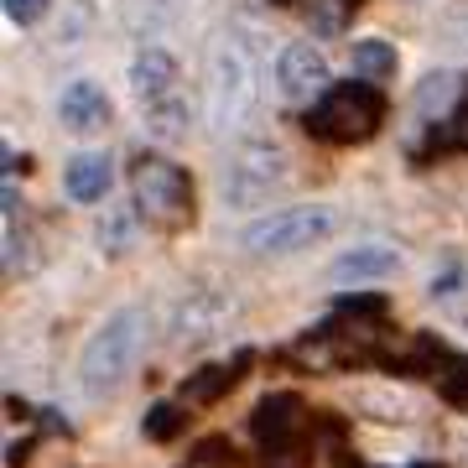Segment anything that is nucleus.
I'll list each match as a JSON object with an SVG mask.
<instances>
[{
    "label": "nucleus",
    "mask_w": 468,
    "mask_h": 468,
    "mask_svg": "<svg viewBox=\"0 0 468 468\" xmlns=\"http://www.w3.org/2000/svg\"><path fill=\"white\" fill-rule=\"evenodd\" d=\"M146 334H151L146 307H120V313H110V318L89 334L84 359H79V380H84V390L94 401H110L120 385L131 380L135 359L146 349Z\"/></svg>",
    "instance_id": "obj_1"
},
{
    "label": "nucleus",
    "mask_w": 468,
    "mask_h": 468,
    "mask_svg": "<svg viewBox=\"0 0 468 468\" xmlns=\"http://www.w3.org/2000/svg\"><path fill=\"white\" fill-rule=\"evenodd\" d=\"M302 125L323 146H365L369 135H380V125H385V94H380V84H369V79L354 73L344 84H328V94L318 104H307Z\"/></svg>",
    "instance_id": "obj_2"
},
{
    "label": "nucleus",
    "mask_w": 468,
    "mask_h": 468,
    "mask_svg": "<svg viewBox=\"0 0 468 468\" xmlns=\"http://www.w3.org/2000/svg\"><path fill=\"white\" fill-rule=\"evenodd\" d=\"M261 37H224L208 63V104L224 131H239L250 115H261Z\"/></svg>",
    "instance_id": "obj_3"
},
{
    "label": "nucleus",
    "mask_w": 468,
    "mask_h": 468,
    "mask_svg": "<svg viewBox=\"0 0 468 468\" xmlns=\"http://www.w3.org/2000/svg\"><path fill=\"white\" fill-rule=\"evenodd\" d=\"M131 198L151 229H167V234L187 229L193 208H198L193 172L177 167L172 156H156V151H135L131 156Z\"/></svg>",
    "instance_id": "obj_4"
},
{
    "label": "nucleus",
    "mask_w": 468,
    "mask_h": 468,
    "mask_svg": "<svg viewBox=\"0 0 468 468\" xmlns=\"http://www.w3.org/2000/svg\"><path fill=\"white\" fill-rule=\"evenodd\" d=\"M338 234V208L328 203H297V208H282V214H266L245 224V250L255 255H297V250H318L323 239Z\"/></svg>",
    "instance_id": "obj_5"
},
{
    "label": "nucleus",
    "mask_w": 468,
    "mask_h": 468,
    "mask_svg": "<svg viewBox=\"0 0 468 468\" xmlns=\"http://www.w3.org/2000/svg\"><path fill=\"white\" fill-rule=\"evenodd\" d=\"M286 183V151L271 141H245L224 167V203L234 208H261Z\"/></svg>",
    "instance_id": "obj_6"
},
{
    "label": "nucleus",
    "mask_w": 468,
    "mask_h": 468,
    "mask_svg": "<svg viewBox=\"0 0 468 468\" xmlns=\"http://www.w3.org/2000/svg\"><path fill=\"white\" fill-rule=\"evenodd\" d=\"M328 63H323V52L313 42H292V48L276 52V89H282V100L292 104H318L328 94Z\"/></svg>",
    "instance_id": "obj_7"
},
{
    "label": "nucleus",
    "mask_w": 468,
    "mask_h": 468,
    "mask_svg": "<svg viewBox=\"0 0 468 468\" xmlns=\"http://www.w3.org/2000/svg\"><path fill=\"white\" fill-rule=\"evenodd\" d=\"M255 448L271 452V458H282L292 452L307 437V417H302V401L297 396H286V390H271L266 401L255 406Z\"/></svg>",
    "instance_id": "obj_8"
},
{
    "label": "nucleus",
    "mask_w": 468,
    "mask_h": 468,
    "mask_svg": "<svg viewBox=\"0 0 468 468\" xmlns=\"http://www.w3.org/2000/svg\"><path fill=\"white\" fill-rule=\"evenodd\" d=\"M110 120H115V104L104 94L94 79H73L63 89V100H58V125L68 135H100L110 131Z\"/></svg>",
    "instance_id": "obj_9"
},
{
    "label": "nucleus",
    "mask_w": 468,
    "mask_h": 468,
    "mask_svg": "<svg viewBox=\"0 0 468 468\" xmlns=\"http://www.w3.org/2000/svg\"><path fill=\"white\" fill-rule=\"evenodd\" d=\"M224 318H234V302L224 297V292H187V297L172 307V334H177V344H198V338H208Z\"/></svg>",
    "instance_id": "obj_10"
},
{
    "label": "nucleus",
    "mask_w": 468,
    "mask_h": 468,
    "mask_svg": "<svg viewBox=\"0 0 468 468\" xmlns=\"http://www.w3.org/2000/svg\"><path fill=\"white\" fill-rule=\"evenodd\" d=\"M110 187H115V162L104 156V151H79V156H68L63 167V193L73 203H104L110 198Z\"/></svg>",
    "instance_id": "obj_11"
},
{
    "label": "nucleus",
    "mask_w": 468,
    "mask_h": 468,
    "mask_svg": "<svg viewBox=\"0 0 468 468\" xmlns=\"http://www.w3.org/2000/svg\"><path fill=\"white\" fill-rule=\"evenodd\" d=\"M177 79H183V68H177V58H172L167 48H141L131 58V94L141 104L162 100V94H172V89H183Z\"/></svg>",
    "instance_id": "obj_12"
},
{
    "label": "nucleus",
    "mask_w": 468,
    "mask_h": 468,
    "mask_svg": "<svg viewBox=\"0 0 468 468\" xmlns=\"http://www.w3.org/2000/svg\"><path fill=\"white\" fill-rule=\"evenodd\" d=\"M396 271H401V255L390 245H359V250L338 255L328 276L344 286V282H380V276H396Z\"/></svg>",
    "instance_id": "obj_13"
},
{
    "label": "nucleus",
    "mask_w": 468,
    "mask_h": 468,
    "mask_svg": "<svg viewBox=\"0 0 468 468\" xmlns=\"http://www.w3.org/2000/svg\"><path fill=\"white\" fill-rule=\"evenodd\" d=\"M297 468H354L349 442H344V427H338V421H318V427L307 432V442H302Z\"/></svg>",
    "instance_id": "obj_14"
},
{
    "label": "nucleus",
    "mask_w": 468,
    "mask_h": 468,
    "mask_svg": "<svg viewBox=\"0 0 468 468\" xmlns=\"http://www.w3.org/2000/svg\"><path fill=\"white\" fill-rule=\"evenodd\" d=\"M141 110H146L151 135H162V141H183L193 131V100H187V89H172V94L141 104Z\"/></svg>",
    "instance_id": "obj_15"
},
{
    "label": "nucleus",
    "mask_w": 468,
    "mask_h": 468,
    "mask_svg": "<svg viewBox=\"0 0 468 468\" xmlns=\"http://www.w3.org/2000/svg\"><path fill=\"white\" fill-rule=\"evenodd\" d=\"M135 234H141V208H135V198L115 203V208H104L100 214V245L104 255H131L135 250Z\"/></svg>",
    "instance_id": "obj_16"
},
{
    "label": "nucleus",
    "mask_w": 468,
    "mask_h": 468,
    "mask_svg": "<svg viewBox=\"0 0 468 468\" xmlns=\"http://www.w3.org/2000/svg\"><path fill=\"white\" fill-rule=\"evenodd\" d=\"M396 68H401L396 42H385V37H365V42H354V73H359V79H369V84H390V79H396Z\"/></svg>",
    "instance_id": "obj_17"
},
{
    "label": "nucleus",
    "mask_w": 468,
    "mask_h": 468,
    "mask_svg": "<svg viewBox=\"0 0 468 468\" xmlns=\"http://www.w3.org/2000/svg\"><path fill=\"white\" fill-rule=\"evenodd\" d=\"M359 5H365V0H302L297 11L318 37H338L354 16H359Z\"/></svg>",
    "instance_id": "obj_18"
},
{
    "label": "nucleus",
    "mask_w": 468,
    "mask_h": 468,
    "mask_svg": "<svg viewBox=\"0 0 468 468\" xmlns=\"http://www.w3.org/2000/svg\"><path fill=\"white\" fill-rule=\"evenodd\" d=\"M245 365H250V354H239V359H229V365H208V369H198V375H187V396H193V401H218L224 390L239 385V369Z\"/></svg>",
    "instance_id": "obj_19"
},
{
    "label": "nucleus",
    "mask_w": 468,
    "mask_h": 468,
    "mask_svg": "<svg viewBox=\"0 0 468 468\" xmlns=\"http://www.w3.org/2000/svg\"><path fill=\"white\" fill-rule=\"evenodd\" d=\"M5 271H11V276L37 271V234L27 229V214L5 218Z\"/></svg>",
    "instance_id": "obj_20"
},
{
    "label": "nucleus",
    "mask_w": 468,
    "mask_h": 468,
    "mask_svg": "<svg viewBox=\"0 0 468 468\" xmlns=\"http://www.w3.org/2000/svg\"><path fill=\"white\" fill-rule=\"evenodd\" d=\"M437 151H468V84H463V94L452 100V110H448V125H442V135H437L432 146L421 151V162H432Z\"/></svg>",
    "instance_id": "obj_21"
},
{
    "label": "nucleus",
    "mask_w": 468,
    "mask_h": 468,
    "mask_svg": "<svg viewBox=\"0 0 468 468\" xmlns=\"http://www.w3.org/2000/svg\"><path fill=\"white\" fill-rule=\"evenodd\" d=\"M437 385H442L448 406H468V354H448L437 369Z\"/></svg>",
    "instance_id": "obj_22"
},
{
    "label": "nucleus",
    "mask_w": 468,
    "mask_h": 468,
    "mask_svg": "<svg viewBox=\"0 0 468 468\" xmlns=\"http://www.w3.org/2000/svg\"><path fill=\"white\" fill-rule=\"evenodd\" d=\"M187 468H255V463H250V458H239L224 437H208V442L193 448V463H187Z\"/></svg>",
    "instance_id": "obj_23"
},
{
    "label": "nucleus",
    "mask_w": 468,
    "mask_h": 468,
    "mask_svg": "<svg viewBox=\"0 0 468 468\" xmlns=\"http://www.w3.org/2000/svg\"><path fill=\"white\" fill-rule=\"evenodd\" d=\"M183 406H151V417H146V437L151 442H167V437L183 432Z\"/></svg>",
    "instance_id": "obj_24"
},
{
    "label": "nucleus",
    "mask_w": 468,
    "mask_h": 468,
    "mask_svg": "<svg viewBox=\"0 0 468 468\" xmlns=\"http://www.w3.org/2000/svg\"><path fill=\"white\" fill-rule=\"evenodd\" d=\"M0 11H5V21H16V27H37L52 11V0H0Z\"/></svg>",
    "instance_id": "obj_25"
},
{
    "label": "nucleus",
    "mask_w": 468,
    "mask_h": 468,
    "mask_svg": "<svg viewBox=\"0 0 468 468\" xmlns=\"http://www.w3.org/2000/svg\"><path fill=\"white\" fill-rule=\"evenodd\" d=\"M271 5H302V0H271Z\"/></svg>",
    "instance_id": "obj_26"
},
{
    "label": "nucleus",
    "mask_w": 468,
    "mask_h": 468,
    "mask_svg": "<svg viewBox=\"0 0 468 468\" xmlns=\"http://www.w3.org/2000/svg\"><path fill=\"white\" fill-rule=\"evenodd\" d=\"M417 468H442V463H417Z\"/></svg>",
    "instance_id": "obj_27"
}]
</instances>
